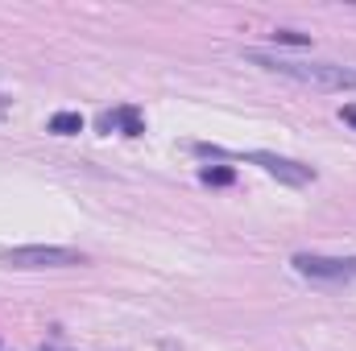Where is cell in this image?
<instances>
[{"label":"cell","instance_id":"1","mask_svg":"<svg viewBox=\"0 0 356 351\" xmlns=\"http://www.w3.org/2000/svg\"><path fill=\"white\" fill-rule=\"evenodd\" d=\"M249 62L266 67L282 79H294V83H307V87L319 91H356V67H340V62H294V58H277L266 50H249L245 54Z\"/></svg>","mask_w":356,"mask_h":351},{"label":"cell","instance_id":"5","mask_svg":"<svg viewBox=\"0 0 356 351\" xmlns=\"http://www.w3.org/2000/svg\"><path fill=\"white\" fill-rule=\"evenodd\" d=\"M50 132L75 137V132H83V116L79 112H58V116H50Z\"/></svg>","mask_w":356,"mask_h":351},{"label":"cell","instance_id":"3","mask_svg":"<svg viewBox=\"0 0 356 351\" xmlns=\"http://www.w3.org/2000/svg\"><path fill=\"white\" fill-rule=\"evenodd\" d=\"M294 273L307 281H327V285H344L356 281V257H319V252H298L294 257Z\"/></svg>","mask_w":356,"mask_h":351},{"label":"cell","instance_id":"2","mask_svg":"<svg viewBox=\"0 0 356 351\" xmlns=\"http://www.w3.org/2000/svg\"><path fill=\"white\" fill-rule=\"evenodd\" d=\"M0 264H8V268H71V264H83V252L63 248V244H21V248H0Z\"/></svg>","mask_w":356,"mask_h":351},{"label":"cell","instance_id":"4","mask_svg":"<svg viewBox=\"0 0 356 351\" xmlns=\"http://www.w3.org/2000/svg\"><path fill=\"white\" fill-rule=\"evenodd\" d=\"M245 162L261 166L269 178H277V182H286V186H307V182H315V170H311V166H298V162H290V157H277V153H266V149H253V153H245Z\"/></svg>","mask_w":356,"mask_h":351},{"label":"cell","instance_id":"7","mask_svg":"<svg viewBox=\"0 0 356 351\" xmlns=\"http://www.w3.org/2000/svg\"><path fill=\"white\" fill-rule=\"evenodd\" d=\"M273 37L286 42V46H311V37H307V33H294V29H277Z\"/></svg>","mask_w":356,"mask_h":351},{"label":"cell","instance_id":"6","mask_svg":"<svg viewBox=\"0 0 356 351\" xmlns=\"http://www.w3.org/2000/svg\"><path fill=\"white\" fill-rule=\"evenodd\" d=\"M99 124H104V128H112V124H124V132H129V137H137V132H141V120H137V112H133V108H120V112L104 116Z\"/></svg>","mask_w":356,"mask_h":351},{"label":"cell","instance_id":"8","mask_svg":"<svg viewBox=\"0 0 356 351\" xmlns=\"http://www.w3.org/2000/svg\"><path fill=\"white\" fill-rule=\"evenodd\" d=\"M203 182L207 186H228L232 182V170H203Z\"/></svg>","mask_w":356,"mask_h":351},{"label":"cell","instance_id":"9","mask_svg":"<svg viewBox=\"0 0 356 351\" xmlns=\"http://www.w3.org/2000/svg\"><path fill=\"white\" fill-rule=\"evenodd\" d=\"M340 120H344V124H353V128H356V103H344V108H340Z\"/></svg>","mask_w":356,"mask_h":351}]
</instances>
